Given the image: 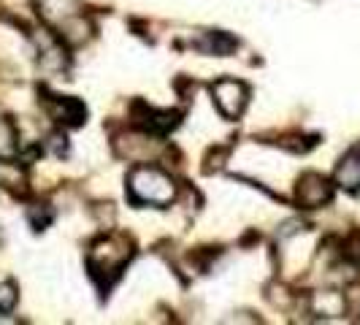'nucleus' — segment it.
<instances>
[{
    "mask_svg": "<svg viewBox=\"0 0 360 325\" xmlns=\"http://www.w3.org/2000/svg\"><path fill=\"white\" fill-rule=\"evenodd\" d=\"M127 193L139 206H168L176 198V181L158 165H136L127 174Z\"/></svg>",
    "mask_w": 360,
    "mask_h": 325,
    "instance_id": "nucleus-1",
    "label": "nucleus"
},
{
    "mask_svg": "<svg viewBox=\"0 0 360 325\" xmlns=\"http://www.w3.org/2000/svg\"><path fill=\"white\" fill-rule=\"evenodd\" d=\"M133 257V244L125 236H103L92 244L90 250V271L92 276H106V285L120 276V271L125 269V263Z\"/></svg>",
    "mask_w": 360,
    "mask_h": 325,
    "instance_id": "nucleus-2",
    "label": "nucleus"
},
{
    "mask_svg": "<svg viewBox=\"0 0 360 325\" xmlns=\"http://www.w3.org/2000/svg\"><path fill=\"white\" fill-rule=\"evenodd\" d=\"M212 101L225 120H236L250 103V87L238 79H217L212 84Z\"/></svg>",
    "mask_w": 360,
    "mask_h": 325,
    "instance_id": "nucleus-3",
    "label": "nucleus"
},
{
    "mask_svg": "<svg viewBox=\"0 0 360 325\" xmlns=\"http://www.w3.org/2000/svg\"><path fill=\"white\" fill-rule=\"evenodd\" d=\"M295 198L304 209H317L330 200V184L320 174H304L298 181V190H295Z\"/></svg>",
    "mask_w": 360,
    "mask_h": 325,
    "instance_id": "nucleus-4",
    "label": "nucleus"
},
{
    "mask_svg": "<svg viewBox=\"0 0 360 325\" xmlns=\"http://www.w3.org/2000/svg\"><path fill=\"white\" fill-rule=\"evenodd\" d=\"M139 108L144 111L141 117H136L139 120V125L149 130V133H168V130H174V127L179 125V111H171V108H152V106H144V103H139Z\"/></svg>",
    "mask_w": 360,
    "mask_h": 325,
    "instance_id": "nucleus-5",
    "label": "nucleus"
},
{
    "mask_svg": "<svg viewBox=\"0 0 360 325\" xmlns=\"http://www.w3.org/2000/svg\"><path fill=\"white\" fill-rule=\"evenodd\" d=\"M52 114L57 122L71 127H79L87 122V106L79 98H54Z\"/></svg>",
    "mask_w": 360,
    "mask_h": 325,
    "instance_id": "nucleus-6",
    "label": "nucleus"
},
{
    "mask_svg": "<svg viewBox=\"0 0 360 325\" xmlns=\"http://www.w3.org/2000/svg\"><path fill=\"white\" fill-rule=\"evenodd\" d=\"M336 181L344 190H358L360 187V146H355L336 168Z\"/></svg>",
    "mask_w": 360,
    "mask_h": 325,
    "instance_id": "nucleus-7",
    "label": "nucleus"
},
{
    "mask_svg": "<svg viewBox=\"0 0 360 325\" xmlns=\"http://www.w3.org/2000/svg\"><path fill=\"white\" fill-rule=\"evenodd\" d=\"M200 52L206 54H217V57H228V54L236 49V38H231L228 33H206L203 36V41L198 44Z\"/></svg>",
    "mask_w": 360,
    "mask_h": 325,
    "instance_id": "nucleus-8",
    "label": "nucleus"
},
{
    "mask_svg": "<svg viewBox=\"0 0 360 325\" xmlns=\"http://www.w3.org/2000/svg\"><path fill=\"white\" fill-rule=\"evenodd\" d=\"M0 187L6 190H25V171L19 168L17 162H8V160H0Z\"/></svg>",
    "mask_w": 360,
    "mask_h": 325,
    "instance_id": "nucleus-9",
    "label": "nucleus"
},
{
    "mask_svg": "<svg viewBox=\"0 0 360 325\" xmlns=\"http://www.w3.org/2000/svg\"><path fill=\"white\" fill-rule=\"evenodd\" d=\"M317 309L323 312V314H339L344 309V301L339 298V293H317Z\"/></svg>",
    "mask_w": 360,
    "mask_h": 325,
    "instance_id": "nucleus-10",
    "label": "nucleus"
},
{
    "mask_svg": "<svg viewBox=\"0 0 360 325\" xmlns=\"http://www.w3.org/2000/svg\"><path fill=\"white\" fill-rule=\"evenodd\" d=\"M17 288L11 285V282H0V309L3 312H11V309L17 307Z\"/></svg>",
    "mask_w": 360,
    "mask_h": 325,
    "instance_id": "nucleus-11",
    "label": "nucleus"
},
{
    "mask_svg": "<svg viewBox=\"0 0 360 325\" xmlns=\"http://www.w3.org/2000/svg\"><path fill=\"white\" fill-rule=\"evenodd\" d=\"M27 217H30V222H33V228L36 231H44L49 222H52V212L44 206V209H38V206H33L30 212H27Z\"/></svg>",
    "mask_w": 360,
    "mask_h": 325,
    "instance_id": "nucleus-12",
    "label": "nucleus"
},
{
    "mask_svg": "<svg viewBox=\"0 0 360 325\" xmlns=\"http://www.w3.org/2000/svg\"><path fill=\"white\" fill-rule=\"evenodd\" d=\"M0 314H3V309H0Z\"/></svg>",
    "mask_w": 360,
    "mask_h": 325,
    "instance_id": "nucleus-13",
    "label": "nucleus"
}]
</instances>
